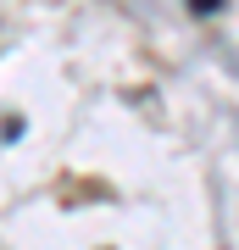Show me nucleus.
<instances>
[{"label": "nucleus", "instance_id": "obj_1", "mask_svg": "<svg viewBox=\"0 0 239 250\" xmlns=\"http://www.w3.org/2000/svg\"><path fill=\"white\" fill-rule=\"evenodd\" d=\"M189 6H195V11H217L222 0H189Z\"/></svg>", "mask_w": 239, "mask_h": 250}]
</instances>
